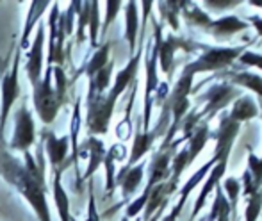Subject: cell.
Instances as JSON below:
<instances>
[{
	"mask_svg": "<svg viewBox=\"0 0 262 221\" xmlns=\"http://www.w3.org/2000/svg\"><path fill=\"white\" fill-rule=\"evenodd\" d=\"M214 164H216V159H210L207 161L204 166H202L198 171H194L193 175L189 176V180H187L186 184H184V187L180 189V198H179V202H177V205L171 209V212H169L168 216H166V219H177L180 216V212H182V209H184V205H186V202H187V198H189V194L194 191V187L198 186V184L202 182V180L205 179V175L210 171V169L214 168Z\"/></svg>",
	"mask_w": 262,
	"mask_h": 221,
	"instance_id": "obj_19",
	"label": "cell"
},
{
	"mask_svg": "<svg viewBox=\"0 0 262 221\" xmlns=\"http://www.w3.org/2000/svg\"><path fill=\"white\" fill-rule=\"evenodd\" d=\"M202 54L193 62H187L182 68V73L186 75H198V73L207 72H220V70L230 68L234 61L241 57V54L246 50V47H205L200 45Z\"/></svg>",
	"mask_w": 262,
	"mask_h": 221,
	"instance_id": "obj_2",
	"label": "cell"
},
{
	"mask_svg": "<svg viewBox=\"0 0 262 221\" xmlns=\"http://www.w3.org/2000/svg\"><path fill=\"white\" fill-rule=\"evenodd\" d=\"M164 207H166V205H162V207L159 209V211H157L156 214H154L152 218H150L148 221H159V219H161V216H162V211H164Z\"/></svg>",
	"mask_w": 262,
	"mask_h": 221,
	"instance_id": "obj_49",
	"label": "cell"
},
{
	"mask_svg": "<svg viewBox=\"0 0 262 221\" xmlns=\"http://www.w3.org/2000/svg\"><path fill=\"white\" fill-rule=\"evenodd\" d=\"M257 116H260L259 104H257L253 97H246V95H241V97L232 104V110L228 113V118L237 121L239 125H241L243 121H250Z\"/></svg>",
	"mask_w": 262,
	"mask_h": 221,
	"instance_id": "obj_24",
	"label": "cell"
},
{
	"mask_svg": "<svg viewBox=\"0 0 262 221\" xmlns=\"http://www.w3.org/2000/svg\"><path fill=\"white\" fill-rule=\"evenodd\" d=\"M80 152H90V163H88L86 173H84V175L79 179V186L82 182H86V180H90L91 176H93L95 173H97V169L100 168L102 164H104L107 150H105L104 141H102V139L90 136V138H88L86 141H84L82 145L79 146V153Z\"/></svg>",
	"mask_w": 262,
	"mask_h": 221,
	"instance_id": "obj_15",
	"label": "cell"
},
{
	"mask_svg": "<svg viewBox=\"0 0 262 221\" xmlns=\"http://www.w3.org/2000/svg\"><path fill=\"white\" fill-rule=\"evenodd\" d=\"M143 176H145V163H138L132 168H123L120 175L116 176V186H121V196L128 200L132 194L141 186Z\"/></svg>",
	"mask_w": 262,
	"mask_h": 221,
	"instance_id": "obj_21",
	"label": "cell"
},
{
	"mask_svg": "<svg viewBox=\"0 0 262 221\" xmlns=\"http://www.w3.org/2000/svg\"><path fill=\"white\" fill-rule=\"evenodd\" d=\"M100 4L98 2H90V45L91 49H98V36H100V11H98Z\"/></svg>",
	"mask_w": 262,
	"mask_h": 221,
	"instance_id": "obj_35",
	"label": "cell"
},
{
	"mask_svg": "<svg viewBox=\"0 0 262 221\" xmlns=\"http://www.w3.org/2000/svg\"><path fill=\"white\" fill-rule=\"evenodd\" d=\"M143 47H145V34H141L139 38V47H138V52L130 57V61L127 62L121 72H118L116 75V80L113 82L111 90L107 91V97L113 98V100L118 102V98L128 90L130 84L136 82V75H138V70H139V62H141V57H143Z\"/></svg>",
	"mask_w": 262,
	"mask_h": 221,
	"instance_id": "obj_11",
	"label": "cell"
},
{
	"mask_svg": "<svg viewBox=\"0 0 262 221\" xmlns=\"http://www.w3.org/2000/svg\"><path fill=\"white\" fill-rule=\"evenodd\" d=\"M52 75L55 77V84H54V90L57 93L59 100L64 104L66 100V90H68V79H66V73L64 68L61 66H52Z\"/></svg>",
	"mask_w": 262,
	"mask_h": 221,
	"instance_id": "obj_40",
	"label": "cell"
},
{
	"mask_svg": "<svg viewBox=\"0 0 262 221\" xmlns=\"http://www.w3.org/2000/svg\"><path fill=\"white\" fill-rule=\"evenodd\" d=\"M239 61L246 66H253V68H259L262 72V54L259 52H252V50H245L239 57Z\"/></svg>",
	"mask_w": 262,
	"mask_h": 221,
	"instance_id": "obj_44",
	"label": "cell"
},
{
	"mask_svg": "<svg viewBox=\"0 0 262 221\" xmlns=\"http://www.w3.org/2000/svg\"><path fill=\"white\" fill-rule=\"evenodd\" d=\"M262 212V187L253 196H248L245 211V221H257Z\"/></svg>",
	"mask_w": 262,
	"mask_h": 221,
	"instance_id": "obj_39",
	"label": "cell"
},
{
	"mask_svg": "<svg viewBox=\"0 0 262 221\" xmlns=\"http://www.w3.org/2000/svg\"><path fill=\"white\" fill-rule=\"evenodd\" d=\"M227 166H228V161H217L216 164H214V168L210 169L209 173V179L204 182V186H202L200 193H198V198L196 202H194V207L193 211H191V216H189V221H194L198 214H200V211L204 209L205 202H207V196L214 191V187L220 184V180L223 179L225 171H227Z\"/></svg>",
	"mask_w": 262,
	"mask_h": 221,
	"instance_id": "obj_18",
	"label": "cell"
},
{
	"mask_svg": "<svg viewBox=\"0 0 262 221\" xmlns=\"http://www.w3.org/2000/svg\"><path fill=\"white\" fill-rule=\"evenodd\" d=\"M259 109H260V116H262V104L259 105Z\"/></svg>",
	"mask_w": 262,
	"mask_h": 221,
	"instance_id": "obj_51",
	"label": "cell"
},
{
	"mask_svg": "<svg viewBox=\"0 0 262 221\" xmlns=\"http://www.w3.org/2000/svg\"><path fill=\"white\" fill-rule=\"evenodd\" d=\"M248 21L253 25V27H255L257 34L262 36V18H260V16H250V18H248Z\"/></svg>",
	"mask_w": 262,
	"mask_h": 221,
	"instance_id": "obj_48",
	"label": "cell"
},
{
	"mask_svg": "<svg viewBox=\"0 0 262 221\" xmlns=\"http://www.w3.org/2000/svg\"><path fill=\"white\" fill-rule=\"evenodd\" d=\"M177 189V184H173L171 180H164V182H159L157 186L152 187L150 191L148 202H146L145 207V221H148L154 214L162 207V205L168 204V196Z\"/></svg>",
	"mask_w": 262,
	"mask_h": 221,
	"instance_id": "obj_22",
	"label": "cell"
},
{
	"mask_svg": "<svg viewBox=\"0 0 262 221\" xmlns=\"http://www.w3.org/2000/svg\"><path fill=\"white\" fill-rule=\"evenodd\" d=\"M164 221H177V219H164Z\"/></svg>",
	"mask_w": 262,
	"mask_h": 221,
	"instance_id": "obj_52",
	"label": "cell"
},
{
	"mask_svg": "<svg viewBox=\"0 0 262 221\" xmlns=\"http://www.w3.org/2000/svg\"><path fill=\"white\" fill-rule=\"evenodd\" d=\"M248 171L255 184V189L259 191L262 187V157H257L253 152L248 153Z\"/></svg>",
	"mask_w": 262,
	"mask_h": 221,
	"instance_id": "obj_41",
	"label": "cell"
},
{
	"mask_svg": "<svg viewBox=\"0 0 262 221\" xmlns=\"http://www.w3.org/2000/svg\"><path fill=\"white\" fill-rule=\"evenodd\" d=\"M248 27H250L248 21L241 20V18L234 16V14H227V16H221L217 20L210 21L209 27L205 29V32L214 36L216 39H227L230 36L246 31Z\"/></svg>",
	"mask_w": 262,
	"mask_h": 221,
	"instance_id": "obj_17",
	"label": "cell"
},
{
	"mask_svg": "<svg viewBox=\"0 0 262 221\" xmlns=\"http://www.w3.org/2000/svg\"><path fill=\"white\" fill-rule=\"evenodd\" d=\"M34 143H36L34 118H32V113L27 107V102L24 100L21 102V107L16 110V116H14V130L9 143V148L25 153L29 152V148Z\"/></svg>",
	"mask_w": 262,
	"mask_h": 221,
	"instance_id": "obj_7",
	"label": "cell"
},
{
	"mask_svg": "<svg viewBox=\"0 0 262 221\" xmlns=\"http://www.w3.org/2000/svg\"><path fill=\"white\" fill-rule=\"evenodd\" d=\"M184 2H159V9H161V16L164 21H168L173 32L179 31L180 27V9H182Z\"/></svg>",
	"mask_w": 262,
	"mask_h": 221,
	"instance_id": "obj_34",
	"label": "cell"
},
{
	"mask_svg": "<svg viewBox=\"0 0 262 221\" xmlns=\"http://www.w3.org/2000/svg\"><path fill=\"white\" fill-rule=\"evenodd\" d=\"M111 45H113L111 41H105L104 45L98 47L97 52L93 54V57H91L90 61H88L86 70H84V72H86V75H88V79H90V77H93L97 72H100V70L104 68L107 62L111 61V59H109V55H111Z\"/></svg>",
	"mask_w": 262,
	"mask_h": 221,
	"instance_id": "obj_33",
	"label": "cell"
},
{
	"mask_svg": "<svg viewBox=\"0 0 262 221\" xmlns=\"http://www.w3.org/2000/svg\"><path fill=\"white\" fill-rule=\"evenodd\" d=\"M80 102L82 98H77L75 107H73L72 121H70V146H72V153H70V159L73 163V168L79 171V132H80Z\"/></svg>",
	"mask_w": 262,
	"mask_h": 221,
	"instance_id": "obj_27",
	"label": "cell"
},
{
	"mask_svg": "<svg viewBox=\"0 0 262 221\" xmlns=\"http://www.w3.org/2000/svg\"><path fill=\"white\" fill-rule=\"evenodd\" d=\"M157 59H159V43L154 36V45L146 54V90H145V110H143V132L150 130V118H152V95L159 90V77H157Z\"/></svg>",
	"mask_w": 262,
	"mask_h": 221,
	"instance_id": "obj_9",
	"label": "cell"
},
{
	"mask_svg": "<svg viewBox=\"0 0 262 221\" xmlns=\"http://www.w3.org/2000/svg\"><path fill=\"white\" fill-rule=\"evenodd\" d=\"M241 2H235V0H207L204 2V6H207L210 11H225V9H232V7H237Z\"/></svg>",
	"mask_w": 262,
	"mask_h": 221,
	"instance_id": "obj_45",
	"label": "cell"
},
{
	"mask_svg": "<svg viewBox=\"0 0 262 221\" xmlns=\"http://www.w3.org/2000/svg\"><path fill=\"white\" fill-rule=\"evenodd\" d=\"M138 32H139V16H138V4L128 2L125 6V39L128 43L130 54H136L138 45Z\"/></svg>",
	"mask_w": 262,
	"mask_h": 221,
	"instance_id": "obj_25",
	"label": "cell"
},
{
	"mask_svg": "<svg viewBox=\"0 0 262 221\" xmlns=\"http://www.w3.org/2000/svg\"><path fill=\"white\" fill-rule=\"evenodd\" d=\"M113 70H114V61L111 59L109 62L97 72L93 77H90V87H88V93L91 95H105V91L111 86V77H113Z\"/></svg>",
	"mask_w": 262,
	"mask_h": 221,
	"instance_id": "obj_31",
	"label": "cell"
},
{
	"mask_svg": "<svg viewBox=\"0 0 262 221\" xmlns=\"http://www.w3.org/2000/svg\"><path fill=\"white\" fill-rule=\"evenodd\" d=\"M250 6H253V7H260V9H262V2H250Z\"/></svg>",
	"mask_w": 262,
	"mask_h": 221,
	"instance_id": "obj_50",
	"label": "cell"
},
{
	"mask_svg": "<svg viewBox=\"0 0 262 221\" xmlns=\"http://www.w3.org/2000/svg\"><path fill=\"white\" fill-rule=\"evenodd\" d=\"M136 86L138 84L134 82V90H132V95H130V102H128V107H127V114H125V120H121V123L118 125L116 128V134L118 138L121 139V141H125V139L130 136V110H132V104H134V95H136Z\"/></svg>",
	"mask_w": 262,
	"mask_h": 221,
	"instance_id": "obj_42",
	"label": "cell"
},
{
	"mask_svg": "<svg viewBox=\"0 0 262 221\" xmlns=\"http://www.w3.org/2000/svg\"><path fill=\"white\" fill-rule=\"evenodd\" d=\"M239 97H241V91H239V87L232 86V84H228V82L216 84V86H212L207 93H205L207 105H205L202 113H198V116H200V118L207 116L210 120L214 114H217L220 110H223L227 105L234 104Z\"/></svg>",
	"mask_w": 262,
	"mask_h": 221,
	"instance_id": "obj_10",
	"label": "cell"
},
{
	"mask_svg": "<svg viewBox=\"0 0 262 221\" xmlns=\"http://www.w3.org/2000/svg\"><path fill=\"white\" fill-rule=\"evenodd\" d=\"M41 141H43V148H45V152H47V157H49V163H50V166H52V171H55V169L61 168V166L64 164L70 157L68 136L57 138L52 130L43 128L41 130Z\"/></svg>",
	"mask_w": 262,
	"mask_h": 221,
	"instance_id": "obj_14",
	"label": "cell"
},
{
	"mask_svg": "<svg viewBox=\"0 0 262 221\" xmlns=\"http://www.w3.org/2000/svg\"><path fill=\"white\" fill-rule=\"evenodd\" d=\"M120 9H121V2H118V0H111V2H105V20H104V25H102V32H100L102 38L105 36V32H107V29L111 27V24L116 20Z\"/></svg>",
	"mask_w": 262,
	"mask_h": 221,
	"instance_id": "obj_43",
	"label": "cell"
},
{
	"mask_svg": "<svg viewBox=\"0 0 262 221\" xmlns=\"http://www.w3.org/2000/svg\"><path fill=\"white\" fill-rule=\"evenodd\" d=\"M175 148L177 146L169 145L168 148H159V152L154 156L152 163H150V175H148V184L146 187L152 189L154 186H157L159 182H164L169 175V164L171 159L175 156Z\"/></svg>",
	"mask_w": 262,
	"mask_h": 221,
	"instance_id": "obj_16",
	"label": "cell"
},
{
	"mask_svg": "<svg viewBox=\"0 0 262 221\" xmlns=\"http://www.w3.org/2000/svg\"><path fill=\"white\" fill-rule=\"evenodd\" d=\"M214 191H216V194H214V204L205 221H230L232 209H230V204H228L227 196H225V193H223L221 182L214 187Z\"/></svg>",
	"mask_w": 262,
	"mask_h": 221,
	"instance_id": "obj_29",
	"label": "cell"
},
{
	"mask_svg": "<svg viewBox=\"0 0 262 221\" xmlns=\"http://www.w3.org/2000/svg\"><path fill=\"white\" fill-rule=\"evenodd\" d=\"M127 156V148L121 143H116L113 145L109 150L105 152V159H104V166H105V191L107 194H113L114 187H116V161L125 159Z\"/></svg>",
	"mask_w": 262,
	"mask_h": 221,
	"instance_id": "obj_23",
	"label": "cell"
},
{
	"mask_svg": "<svg viewBox=\"0 0 262 221\" xmlns=\"http://www.w3.org/2000/svg\"><path fill=\"white\" fill-rule=\"evenodd\" d=\"M225 189V196H227L228 204H230V209H232V214H235V209H237V202H239V194H241V180L235 179V176H227L221 186Z\"/></svg>",
	"mask_w": 262,
	"mask_h": 221,
	"instance_id": "obj_36",
	"label": "cell"
},
{
	"mask_svg": "<svg viewBox=\"0 0 262 221\" xmlns=\"http://www.w3.org/2000/svg\"><path fill=\"white\" fill-rule=\"evenodd\" d=\"M20 62H21V50H18L14 55L13 66L9 73H6L0 84V95H2V104H0V141L4 139V128L6 121L9 118V113L13 109L14 102L20 98Z\"/></svg>",
	"mask_w": 262,
	"mask_h": 221,
	"instance_id": "obj_6",
	"label": "cell"
},
{
	"mask_svg": "<svg viewBox=\"0 0 262 221\" xmlns=\"http://www.w3.org/2000/svg\"><path fill=\"white\" fill-rule=\"evenodd\" d=\"M189 166V157H187V146H184L179 153H175L171 159V164H169V171H171V182L179 186V179L182 175L184 169Z\"/></svg>",
	"mask_w": 262,
	"mask_h": 221,
	"instance_id": "obj_37",
	"label": "cell"
},
{
	"mask_svg": "<svg viewBox=\"0 0 262 221\" xmlns=\"http://www.w3.org/2000/svg\"><path fill=\"white\" fill-rule=\"evenodd\" d=\"M32 100H34V109L38 113L39 120L45 125H50L57 116L59 109H61L62 102L59 100L57 93L54 90L52 82V66H49L45 72V79H41L34 86V93H32Z\"/></svg>",
	"mask_w": 262,
	"mask_h": 221,
	"instance_id": "obj_4",
	"label": "cell"
},
{
	"mask_svg": "<svg viewBox=\"0 0 262 221\" xmlns=\"http://www.w3.org/2000/svg\"><path fill=\"white\" fill-rule=\"evenodd\" d=\"M121 221H128V218H123V219H121Z\"/></svg>",
	"mask_w": 262,
	"mask_h": 221,
	"instance_id": "obj_53",
	"label": "cell"
},
{
	"mask_svg": "<svg viewBox=\"0 0 262 221\" xmlns=\"http://www.w3.org/2000/svg\"><path fill=\"white\" fill-rule=\"evenodd\" d=\"M228 77H230V80H232V86L246 87V90L255 93L262 100V77L260 75H255V73H252V72H230Z\"/></svg>",
	"mask_w": 262,
	"mask_h": 221,
	"instance_id": "obj_30",
	"label": "cell"
},
{
	"mask_svg": "<svg viewBox=\"0 0 262 221\" xmlns=\"http://www.w3.org/2000/svg\"><path fill=\"white\" fill-rule=\"evenodd\" d=\"M43 43H45V24L38 25V31H36L34 41H32L31 49L27 52V61H25V73H27V79L31 82V86L34 87L36 84L41 80L43 73Z\"/></svg>",
	"mask_w": 262,
	"mask_h": 221,
	"instance_id": "obj_13",
	"label": "cell"
},
{
	"mask_svg": "<svg viewBox=\"0 0 262 221\" xmlns=\"http://www.w3.org/2000/svg\"><path fill=\"white\" fill-rule=\"evenodd\" d=\"M241 184H245V189H241V193L245 194V196H253V194L257 193V189H255V184H253V179H252V175H250V171H248V169H246V171L243 173Z\"/></svg>",
	"mask_w": 262,
	"mask_h": 221,
	"instance_id": "obj_46",
	"label": "cell"
},
{
	"mask_svg": "<svg viewBox=\"0 0 262 221\" xmlns=\"http://www.w3.org/2000/svg\"><path fill=\"white\" fill-rule=\"evenodd\" d=\"M72 159L68 157L64 164L61 168H57L54 171V180H52V193H54V202L55 207H57L59 218L61 221H72V216H70V198L64 191V186H62V173L68 169V166H72Z\"/></svg>",
	"mask_w": 262,
	"mask_h": 221,
	"instance_id": "obj_20",
	"label": "cell"
},
{
	"mask_svg": "<svg viewBox=\"0 0 262 221\" xmlns=\"http://www.w3.org/2000/svg\"><path fill=\"white\" fill-rule=\"evenodd\" d=\"M209 123H204L200 125V127L196 128V130L191 134V138L187 139V157H189V164L194 163V159H196L198 156H200V152L205 148V145H207V139H209Z\"/></svg>",
	"mask_w": 262,
	"mask_h": 221,
	"instance_id": "obj_32",
	"label": "cell"
},
{
	"mask_svg": "<svg viewBox=\"0 0 262 221\" xmlns=\"http://www.w3.org/2000/svg\"><path fill=\"white\" fill-rule=\"evenodd\" d=\"M49 29H50V41H49V57H47V64L49 66H61L64 64L66 50V32H64V21H62V14L59 13V4H52V11L49 16Z\"/></svg>",
	"mask_w": 262,
	"mask_h": 221,
	"instance_id": "obj_8",
	"label": "cell"
},
{
	"mask_svg": "<svg viewBox=\"0 0 262 221\" xmlns=\"http://www.w3.org/2000/svg\"><path fill=\"white\" fill-rule=\"evenodd\" d=\"M90 24V2H80L77 9V43L86 41V27Z\"/></svg>",
	"mask_w": 262,
	"mask_h": 221,
	"instance_id": "obj_38",
	"label": "cell"
},
{
	"mask_svg": "<svg viewBox=\"0 0 262 221\" xmlns=\"http://www.w3.org/2000/svg\"><path fill=\"white\" fill-rule=\"evenodd\" d=\"M45 168L43 141L38 143L36 157H32L31 152L24 153V163L14 159L0 141V175L31 204L39 221H52L49 204H47L49 187L45 184Z\"/></svg>",
	"mask_w": 262,
	"mask_h": 221,
	"instance_id": "obj_1",
	"label": "cell"
},
{
	"mask_svg": "<svg viewBox=\"0 0 262 221\" xmlns=\"http://www.w3.org/2000/svg\"><path fill=\"white\" fill-rule=\"evenodd\" d=\"M116 100L105 95H91L88 93V116H86V128L90 136H104L109 130L111 118L114 113Z\"/></svg>",
	"mask_w": 262,
	"mask_h": 221,
	"instance_id": "obj_5",
	"label": "cell"
},
{
	"mask_svg": "<svg viewBox=\"0 0 262 221\" xmlns=\"http://www.w3.org/2000/svg\"><path fill=\"white\" fill-rule=\"evenodd\" d=\"M88 221H100V216H98L97 211V202H95V194H93V184H90V211H88Z\"/></svg>",
	"mask_w": 262,
	"mask_h": 221,
	"instance_id": "obj_47",
	"label": "cell"
},
{
	"mask_svg": "<svg viewBox=\"0 0 262 221\" xmlns=\"http://www.w3.org/2000/svg\"><path fill=\"white\" fill-rule=\"evenodd\" d=\"M154 24V36L157 38L159 43V66L161 72L168 77V80H171L173 77V64H175V52L177 50H184V52H193L194 49H200V43H194L191 39L179 38L171 32L168 36H162V25L161 21H157L156 18H152Z\"/></svg>",
	"mask_w": 262,
	"mask_h": 221,
	"instance_id": "obj_3",
	"label": "cell"
},
{
	"mask_svg": "<svg viewBox=\"0 0 262 221\" xmlns=\"http://www.w3.org/2000/svg\"><path fill=\"white\" fill-rule=\"evenodd\" d=\"M180 14L184 16L187 25L191 27H198V29H207L209 24L212 21V18L209 16L207 11H204L200 7V4H193V2H184L182 9H180Z\"/></svg>",
	"mask_w": 262,
	"mask_h": 221,
	"instance_id": "obj_28",
	"label": "cell"
},
{
	"mask_svg": "<svg viewBox=\"0 0 262 221\" xmlns=\"http://www.w3.org/2000/svg\"><path fill=\"white\" fill-rule=\"evenodd\" d=\"M50 6V2H41V0H36V2L31 4L29 7V13L27 18H25V25H24V32H21V38H20V50L27 49L29 47V38H31V32L34 31L36 24L38 20L41 18V14L45 13V9Z\"/></svg>",
	"mask_w": 262,
	"mask_h": 221,
	"instance_id": "obj_26",
	"label": "cell"
},
{
	"mask_svg": "<svg viewBox=\"0 0 262 221\" xmlns=\"http://www.w3.org/2000/svg\"><path fill=\"white\" fill-rule=\"evenodd\" d=\"M239 130H241V125L237 121L230 120L228 114H223L220 120V127H217L216 134V150H214V159L217 161H228L230 159V152L232 146L235 143V138H237Z\"/></svg>",
	"mask_w": 262,
	"mask_h": 221,
	"instance_id": "obj_12",
	"label": "cell"
}]
</instances>
